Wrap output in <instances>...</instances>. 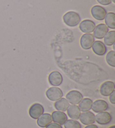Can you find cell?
Listing matches in <instances>:
<instances>
[{
  "label": "cell",
  "instance_id": "6da1fadb",
  "mask_svg": "<svg viewBox=\"0 0 115 128\" xmlns=\"http://www.w3.org/2000/svg\"><path fill=\"white\" fill-rule=\"evenodd\" d=\"M63 20L64 22L68 26L74 27L79 24L81 18L77 12L74 11H69L64 15Z\"/></svg>",
  "mask_w": 115,
  "mask_h": 128
},
{
  "label": "cell",
  "instance_id": "7a4b0ae2",
  "mask_svg": "<svg viewBox=\"0 0 115 128\" xmlns=\"http://www.w3.org/2000/svg\"><path fill=\"white\" fill-rule=\"evenodd\" d=\"M46 96L52 101H57L63 96V92L61 89L57 87H52L46 91Z\"/></svg>",
  "mask_w": 115,
  "mask_h": 128
},
{
  "label": "cell",
  "instance_id": "3957f363",
  "mask_svg": "<svg viewBox=\"0 0 115 128\" xmlns=\"http://www.w3.org/2000/svg\"><path fill=\"white\" fill-rule=\"evenodd\" d=\"M91 13L94 19L100 21L104 19L107 14V11L102 6L96 5L92 8Z\"/></svg>",
  "mask_w": 115,
  "mask_h": 128
},
{
  "label": "cell",
  "instance_id": "277c9868",
  "mask_svg": "<svg viewBox=\"0 0 115 128\" xmlns=\"http://www.w3.org/2000/svg\"><path fill=\"white\" fill-rule=\"evenodd\" d=\"M44 112V108L42 104H33L30 107L29 114L30 116L34 119H38Z\"/></svg>",
  "mask_w": 115,
  "mask_h": 128
},
{
  "label": "cell",
  "instance_id": "5b68a950",
  "mask_svg": "<svg viewBox=\"0 0 115 128\" xmlns=\"http://www.w3.org/2000/svg\"><path fill=\"white\" fill-rule=\"evenodd\" d=\"M68 101L71 104H78L83 98L82 94L78 90H72L69 92L66 96Z\"/></svg>",
  "mask_w": 115,
  "mask_h": 128
},
{
  "label": "cell",
  "instance_id": "8992f818",
  "mask_svg": "<svg viewBox=\"0 0 115 128\" xmlns=\"http://www.w3.org/2000/svg\"><path fill=\"white\" fill-rule=\"evenodd\" d=\"M94 42V36L91 34H85L82 36L80 39V44L84 50L90 49L92 47Z\"/></svg>",
  "mask_w": 115,
  "mask_h": 128
},
{
  "label": "cell",
  "instance_id": "52a82bcc",
  "mask_svg": "<svg viewBox=\"0 0 115 128\" xmlns=\"http://www.w3.org/2000/svg\"><path fill=\"white\" fill-rule=\"evenodd\" d=\"M48 81L50 85L54 86H59L62 83L63 78L60 72L54 71L50 73L48 76Z\"/></svg>",
  "mask_w": 115,
  "mask_h": 128
},
{
  "label": "cell",
  "instance_id": "ba28073f",
  "mask_svg": "<svg viewBox=\"0 0 115 128\" xmlns=\"http://www.w3.org/2000/svg\"><path fill=\"white\" fill-rule=\"evenodd\" d=\"M79 118L82 124L86 125L93 124L96 121L94 114L90 111L83 112L80 114Z\"/></svg>",
  "mask_w": 115,
  "mask_h": 128
},
{
  "label": "cell",
  "instance_id": "9c48e42d",
  "mask_svg": "<svg viewBox=\"0 0 115 128\" xmlns=\"http://www.w3.org/2000/svg\"><path fill=\"white\" fill-rule=\"evenodd\" d=\"M114 90V83L113 82L107 81L100 86V92L103 96H108Z\"/></svg>",
  "mask_w": 115,
  "mask_h": 128
},
{
  "label": "cell",
  "instance_id": "30bf717a",
  "mask_svg": "<svg viewBox=\"0 0 115 128\" xmlns=\"http://www.w3.org/2000/svg\"><path fill=\"white\" fill-rule=\"evenodd\" d=\"M95 120L99 124L106 125L111 122L112 116L107 112H102L96 116Z\"/></svg>",
  "mask_w": 115,
  "mask_h": 128
},
{
  "label": "cell",
  "instance_id": "8fae6325",
  "mask_svg": "<svg viewBox=\"0 0 115 128\" xmlns=\"http://www.w3.org/2000/svg\"><path fill=\"white\" fill-rule=\"evenodd\" d=\"M96 28V24L90 20H84L81 22L79 28L82 32L89 33L93 32Z\"/></svg>",
  "mask_w": 115,
  "mask_h": 128
},
{
  "label": "cell",
  "instance_id": "7c38bea8",
  "mask_svg": "<svg viewBox=\"0 0 115 128\" xmlns=\"http://www.w3.org/2000/svg\"><path fill=\"white\" fill-rule=\"evenodd\" d=\"M108 108V104L104 100H96L92 104V108L94 112L100 113L104 111Z\"/></svg>",
  "mask_w": 115,
  "mask_h": 128
},
{
  "label": "cell",
  "instance_id": "4fadbf2b",
  "mask_svg": "<svg viewBox=\"0 0 115 128\" xmlns=\"http://www.w3.org/2000/svg\"><path fill=\"white\" fill-rule=\"evenodd\" d=\"M94 30V37L97 39H102L106 35L108 32V28L106 25L104 24H100L98 25Z\"/></svg>",
  "mask_w": 115,
  "mask_h": 128
},
{
  "label": "cell",
  "instance_id": "5bb4252c",
  "mask_svg": "<svg viewBox=\"0 0 115 128\" xmlns=\"http://www.w3.org/2000/svg\"><path fill=\"white\" fill-rule=\"evenodd\" d=\"M93 52L98 56H103L107 52V48L102 42L97 40L94 42L92 45Z\"/></svg>",
  "mask_w": 115,
  "mask_h": 128
},
{
  "label": "cell",
  "instance_id": "9a60e30c",
  "mask_svg": "<svg viewBox=\"0 0 115 128\" xmlns=\"http://www.w3.org/2000/svg\"><path fill=\"white\" fill-rule=\"evenodd\" d=\"M52 120L60 125H64L68 120L66 114L61 111H54L52 114Z\"/></svg>",
  "mask_w": 115,
  "mask_h": 128
},
{
  "label": "cell",
  "instance_id": "2e32d148",
  "mask_svg": "<svg viewBox=\"0 0 115 128\" xmlns=\"http://www.w3.org/2000/svg\"><path fill=\"white\" fill-rule=\"evenodd\" d=\"M67 111L68 115L71 118L74 120L79 119L81 114V111L78 106H76L75 104L71 105L68 107Z\"/></svg>",
  "mask_w": 115,
  "mask_h": 128
},
{
  "label": "cell",
  "instance_id": "e0dca14e",
  "mask_svg": "<svg viewBox=\"0 0 115 128\" xmlns=\"http://www.w3.org/2000/svg\"><path fill=\"white\" fill-rule=\"evenodd\" d=\"M52 122V117L50 114H43L38 118L37 124L41 128H45Z\"/></svg>",
  "mask_w": 115,
  "mask_h": 128
},
{
  "label": "cell",
  "instance_id": "ac0fdd59",
  "mask_svg": "<svg viewBox=\"0 0 115 128\" xmlns=\"http://www.w3.org/2000/svg\"><path fill=\"white\" fill-rule=\"evenodd\" d=\"M69 106V103L67 100L65 98H61V99L57 100L54 103V107L57 110L61 112H65L68 109Z\"/></svg>",
  "mask_w": 115,
  "mask_h": 128
},
{
  "label": "cell",
  "instance_id": "d6986e66",
  "mask_svg": "<svg viewBox=\"0 0 115 128\" xmlns=\"http://www.w3.org/2000/svg\"><path fill=\"white\" fill-rule=\"evenodd\" d=\"M79 104V108H80V111L82 112H86L89 111L92 108L93 101L89 98H86L82 100Z\"/></svg>",
  "mask_w": 115,
  "mask_h": 128
},
{
  "label": "cell",
  "instance_id": "ffe728a7",
  "mask_svg": "<svg viewBox=\"0 0 115 128\" xmlns=\"http://www.w3.org/2000/svg\"><path fill=\"white\" fill-rule=\"evenodd\" d=\"M105 22L110 28L115 29V14L114 12H109L105 17Z\"/></svg>",
  "mask_w": 115,
  "mask_h": 128
},
{
  "label": "cell",
  "instance_id": "44dd1931",
  "mask_svg": "<svg viewBox=\"0 0 115 128\" xmlns=\"http://www.w3.org/2000/svg\"><path fill=\"white\" fill-rule=\"evenodd\" d=\"M104 43L107 46H112L115 42V32L110 31L104 36Z\"/></svg>",
  "mask_w": 115,
  "mask_h": 128
},
{
  "label": "cell",
  "instance_id": "7402d4cb",
  "mask_svg": "<svg viewBox=\"0 0 115 128\" xmlns=\"http://www.w3.org/2000/svg\"><path fill=\"white\" fill-rule=\"evenodd\" d=\"M65 128H82V125L77 121L68 120L64 124Z\"/></svg>",
  "mask_w": 115,
  "mask_h": 128
},
{
  "label": "cell",
  "instance_id": "603a6c76",
  "mask_svg": "<svg viewBox=\"0 0 115 128\" xmlns=\"http://www.w3.org/2000/svg\"><path fill=\"white\" fill-rule=\"evenodd\" d=\"M106 61L110 66L115 67V52L114 51H110L107 54Z\"/></svg>",
  "mask_w": 115,
  "mask_h": 128
},
{
  "label": "cell",
  "instance_id": "cb8c5ba5",
  "mask_svg": "<svg viewBox=\"0 0 115 128\" xmlns=\"http://www.w3.org/2000/svg\"><path fill=\"white\" fill-rule=\"evenodd\" d=\"M46 128H62V127L60 125L57 124V123L53 122L51 123V124L48 125L47 126H46Z\"/></svg>",
  "mask_w": 115,
  "mask_h": 128
},
{
  "label": "cell",
  "instance_id": "d4e9b609",
  "mask_svg": "<svg viewBox=\"0 0 115 128\" xmlns=\"http://www.w3.org/2000/svg\"><path fill=\"white\" fill-rule=\"evenodd\" d=\"M100 4L102 5H108L111 4L112 2V0H96Z\"/></svg>",
  "mask_w": 115,
  "mask_h": 128
},
{
  "label": "cell",
  "instance_id": "484cf974",
  "mask_svg": "<svg viewBox=\"0 0 115 128\" xmlns=\"http://www.w3.org/2000/svg\"><path fill=\"white\" fill-rule=\"evenodd\" d=\"M110 102H111L112 104H115V99H114V92H112L111 94L110 95Z\"/></svg>",
  "mask_w": 115,
  "mask_h": 128
},
{
  "label": "cell",
  "instance_id": "4316f807",
  "mask_svg": "<svg viewBox=\"0 0 115 128\" xmlns=\"http://www.w3.org/2000/svg\"><path fill=\"white\" fill-rule=\"evenodd\" d=\"M85 128H98V126H96V125L92 124V125H88V126H86Z\"/></svg>",
  "mask_w": 115,
  "mask_h": 128
},
{
  "label": "cell",
  "instance_id": "83f0119b",
  "mask_svg": "<svg viewBox=\"0 0 115 128\" xmlns=\"http://www.w3.org/2000/svg\"><path fill=\"white\" fill-rule=\"evenodd\" d=\"M109 128H115V126H114H114H111V127Z\"/></svg>",
  "mask_w": 115,
  "mask_h": 128
},
{
  "label": "cell",
  "instance_id": "f1b7e54d",
  "mask_svg": "<svg viewBox=\"0 0 115 128\" xmlns=\"http://www.w3.org/2000/svg\"><path fill=\"white\" fill-rule=\"evenodd\" d=\"M112 1H113V2H114H114H115V1H114V0H112Z\"/></svg>",
  "mask_w": 115,
  "mask_h": 128
}]
</instances>
